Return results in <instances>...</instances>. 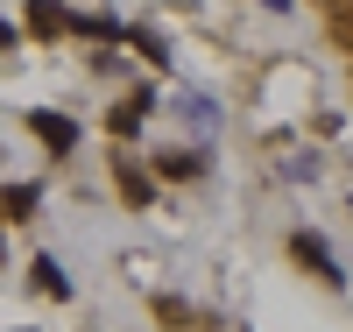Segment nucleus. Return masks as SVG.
I'll list each match as a JSON object with an SVG mask.
<instances>
[{
  "label": "nucleus",
  "instance_id": "obj_4",
  "mask_svg": "<svg viewBox=\"0 0 353 332\" xmlns=\"http://www.w3.org/2000/svg\"><path fill=\"white\" fill-rule=\"evenodd\" d=\"M121 191H128V198H134V205H149V177H141V170H134V163H121Z\"/></svg>",
  "mask_w": 353,
  "mask_h": 332
},
{
  "label": "nucleus",
  "instance_id": "obj_6",
  "mask_svg": "<svg viewBox=\"0 0 353 332\" xmlns=\"http://www.w3.org/2000/svg\"><path fill=\"white\" fill-rule=\"evenodd\" d=\"M141 113H149V106H121V113H113V135H134V128H141Z\"/></svg>",
  "mask_w": 353,
  "mask_h": 332
},
{
  "label": "nucleus",
  "instance_id": "obj_5",
  "mask_svg": "<svg viewBox=\"0 0 353 332\" xmlns=\"http://www.w3.org/2000/svg\"><path fill=\"white\" fill-rule=\"evenodd\" d=\"M28 28H43V36H57V28H71V14H57V8H28Z\"/></svg>",
  "mask_w": 353,
  "mask_h": 332
},
{
  "label": "nucleus",
  "instance_id": "obj_2",
  "mask_svg": "<svg viewBox=\"0 0 353 332\" xmlns=\"http://www.w3.org/2000/svg\"><path fill=\"white\" fill-rule=\"evenodd\" d=\"M297 262H311L325 283H339V268H332V255H325V240H311V233H297Z\"/></svg>",
  "mask_w": 353,
  "mask_h": 332
},
{
  "label": "nucleus",
  "instance_id": "obj_3",
  "mask_svg": "<svg viewBox=\"0 0 353 332\" xmlns=\"http://www.w3.org/2000/svg\"><path fill=\"white\" fill-rule=\"evenodd\" d=\"M0 213H8V219H28V213H36V191H0Z\"/></svg>",
  "mask_w": 353,
  "mask_h": 332
},
{
  "label": "nucleus",
  "instance_id": "obj_1",
  "mask_svg": "<svg viewBox=\"0 0 353 332\" xmlns=\"http://www.w3.org/2000/svg\"><path fill=\"white\" fill-rule=\"evenodd\" d=\"M28 128H36L50 148H78V128H71V120L64 113H36V120H28Z\"/></svg>",
  "mask_w": 353,
  "mask_h": 332
},
{
  "label": "nucleus",
  "instance_id": "obj_7",
  "mask_svg": "<svg viewBox=\"0 0 353 332\" xmlns=\"http://www.w3.org/2000/svg\"><path fill=\"white\" fill-rule=\"evenodd\" d=\"M198 170V156H184V148H176V156H163V177H191Z\"/></svg>",
  "mask_w": 353,
  "mask_h": 332
}]
</instances>
